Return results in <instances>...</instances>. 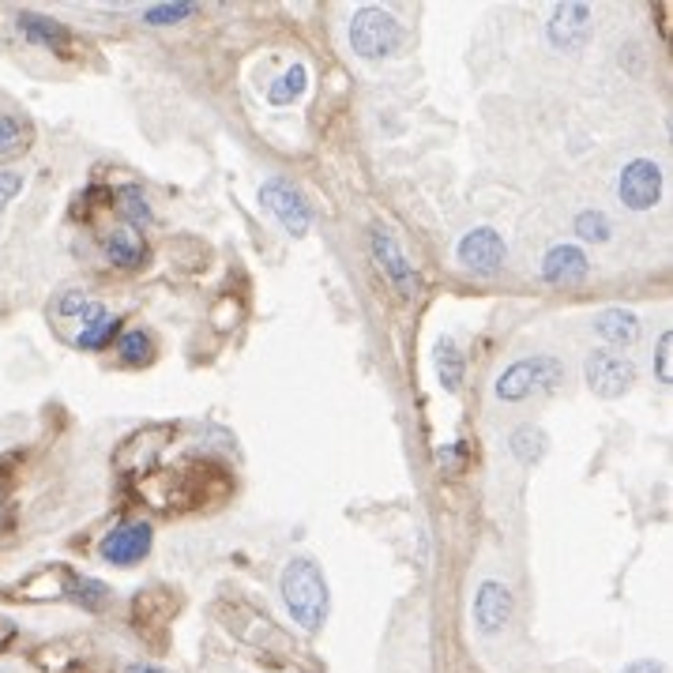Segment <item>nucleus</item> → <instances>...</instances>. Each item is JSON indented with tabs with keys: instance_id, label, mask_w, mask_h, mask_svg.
Listing matches in <instances>:
<instances>
[{
	"instance_id": "10",
	"label": "nucleus",
	"mask_w": 673,
	"mask_h": 673,
	"mask_svg": "<svg viewBox=\"0 0 673 673\" xmlns=\"http://www.w3.org/2000/svg\"><path fill=\"white\" fill-rule=\"evenodd\" d=\"M504 256H508V249H504L501 234H497L493 226H474V230L459 241V264L478 271V275H497Z\"/></svg>"
},
{
	"instance_id": "21",
	"label": "nucleus",
	"mask_w": 673,
	"mask_h": 673,
	"mask_svg": "<svg viewBox=\"0 0 673 673\" xmlns=\"http://www.w3.org/2000/svg\"><path fill=\"white\" fill-rule=\"evenodd\" d=\"M64 591L72 595V602L76 606H83V610H102L106 606V598H110V591H106V583H98V580H72L68 576V583H64Z\"/></svg>"
},
{
	"instance_id": "5",
	"label": "nucleus",
	"mask_w": 673,
	"mask_h": 673,
	"mask_svg": "<svg viewBox=\"0 0 673 673\" xmlns=\"http://www.w3.org/2000/svg\"><path fill=\"white\" fill-rule=\"evenodd\" d=\"M583 376H587V388L595 395L617 399L636 384V365L621 354H613V350H595L583 365Z\"/></svg>"
},
{
	"instance_id": "20",
	"label": "nucleus",
	"mask_w": 673,
	"mask_h": 673,
	"mask_svg": "<svg viewBox=\"0 0 673 673\" xmlns=\"http://www.w3.org/2000/svg\"><path fill=\"white\" fill-rule=\"evenodd\" d=\"M27 140H31V128L23 125L19 117H12V113H0V158L27 151Z\"/></svg>"
},
{
	"instance_id": "19",
	"label": "nucleus",
	"mask_w": 673,
	"mask_h": 673,
	"mask_svg": "<svg viewBox=\"0 0 673 673\" xmlns=\"http://www.w3.org/2000/svg\"><path fill=\"white\" fill-rule=\"evenodd\" d=\"M437 376L444 384V392H459L463 388V354L452 339H440L437 346Z\"/></svg>"
},
{
	"instance_id": "23",
	"label": "nucleus",
	"mask_w": 673,
	"mask_h": 673,
	"mask_svg": "<svg viewBox=\"0 0 673 673\" xmlns=\"http://www.w3.org/2000/svg\"><path fill=\"white\" fill-rule=\"evenodd\" d=\"M117 354L125 365H147L151 354H155V343H151V335H143V331H128L125 339L117 343Z\"/></svg>"
},
{
	"instance_id": "14",
	"label": "nucleus",
	"mask_w": 673,
	"mask_h": 673,
	"mask_svg": "<svg viewBox=\"0 0 673 673\" xmlns=\"http://www.w3.org/2000/svg\"><path fill=\"white\" fill-rule=\"evenodd\" d=\"M79 320H83V331L76 335V343L83 346V350H102V346H110V339L117 335V324H121L117 316L106 313V305H94V301L83 309Z\"/></svg>"
},
{
	"instance_id": "13",
	"label": "nucleus",
	"mask_w": 673,
	"mask_h": 673,
	"mask_svg": "<svg viewBox=\"0 0 673 673\" xmlns=\"http://www.w3.org/2000/svg\"><path fill=\"white\" fill-rule=\"evenodd\" d=\"M16 23L19 31H23V38L34 42V46L53 49V53H68V46H72V34H68V27H64L61 19L38 16V12H19Z\"/></svg>"
},
{
	"instance_id": "1",
	"label": "nucleus",
	"mask_w": 673,
	"mask_h": 673,
	"mask_svg": "<svg viewBox=\"0 0 673 673\" xmlns=\"http://www.w3.org/2000/svg\"><path fill=\"white\" fill-rule=\"evenodd\" d=\"M279 591L286 610L294 617V625H301L305 632H320L328 621V580L320 572V564L309 557H294L286 561L279 576Z\"/></svg>"
},
{
	"instance_id": "22",
	"label": "nucleus",
	"mask_w": 673,
	"mask_h": 673,
	"mask_svg": "<svg viewBox=\"0 0 673 673\" xmlns=\"http://www.w3.org/2000/svg\"><path fill=\"white\" fill-rule=\"evenodd\" d=\"M121 215H125L132 226H151V204H147V196H143V188L128 185L121 188Z\"/></svg>"
},
{
	"instance_id": "29",
	"label": "nucleus",
	"mask_w": 673,
	"mask_h": 673,
	"mask_svg": "<svg viewBox=\"0 0 673 673\" xmlns=\"http://www.w3.org/2000/svg\"><path fill=\"white\" fill-rule=\"evenodd\" d=\"M625 673H666V666L655 662V658H640V662H632Z\"/></svg>"
},
{
	"instance_id": "9",
	"label": "nucleus",
	"mask_w": 673,
	"mask_h": 673,
	"mask_svg": "<svg viewBox=\"0 0 673 673\" xmlns=\"http://www.w3.org/2000/svg\"><path fill=\"white\" fill-rule=\"evenodd\" d=\"M151 542H155V531H151L147 523H121V527H113V531L102 538L98 553H102L106 564L128 568V564L143 561V557L151 553Z\"/></svg>"
},
{
	"instance_id": "12",
	"label": "nucleus",
	"mask_w": 673,
	"mask_h": 673,
	"mask_svg": "<svg viewBox=\"0 0 673 673\" xmlns=\"http://www.w3.org/2000/svg\"><path fill=\"white\" fill-rule=\"evenodd\" d=\"M587 252L576 249V245H553L542 260V279L553 282V286H572V282L587 279Z\"/></svg>"
},
{
	"instance_id": "4",
	"label": "nucleus",
	"mask_w": 673,
	"mask_h": 673,
	"mask_svg": "<svg viewBox=\"0 0 673 673\" xmlns=\"http://www.w3.org/2000/svg\"><path fill=\"white\" fill-rule=\"evenodd\" d=\"M260 204L282 222V230H286L290 237L309 234V226H313V207L305 204L301 188H294L286 177H271V181L260 185Z\"/></svg>"
},
{
	"instance_id": "15",
	"label": "nucleus",
	"mask_w": 673,
	"mask_h": 673,
	"mask_svg": "<svg viewBox=\"0 0 673 673\" xmlns=\"http://www.w3.org/2000/svg\"><path fill=\"white\" fill-rule=\"evenodd\" d=\"M595 331L613 346H632L640 339V316L628 309H602L595 316Z\"/></svg>"
},
{
	"instance_id": "30",
	"label": "nucleus",
	"mask_w": 673,
	"mask_h": 673,
	"mask_svg": "<svg viewBox=\"0 0 673 673\" xmlns=\"http://www.w3.org/2000/svg\"><path fill=\"white\" fill-rule=\"evenodd\" d=\"M125 673H162V670H158V666H147V662H132Z\"/></svg>"
},
{
	"instance_id": "11",
	"label": "nucleus",
	"mask_w": 673,
	"mask_h": 673,
	"mask_svg": "<svg viewBox=\"0 0 673 673\" xmlns=\"http://www.w3.org/2000/svg\"><path fill=\"white\" fill-rule=\"evenodd\" d=\"M512 613H516V602H512V591L501 580H486L478 587V595H474V625H478L482 636L504 632Z\"/></svg>"
},
{
	"instance_id": "2",
	"label": "nucleus",
	"mask_w": 673,
	"mask_h": 673,
	"mask_svg": "<svg viewBox=\"0 0 673 673\" xmlns=\"http://www.w3.org/2000/svg\"><path fill=\"white\" fill-rule=\"evenodd\" d=\"M564 384V365L557 358H527V361H516L512 369H504L497 376V384H493V392L497 399L504 403H519V399H527L531 392H557Z\"/></svg>"
},
{
	"instance_id": "6",
	"label": "nucleus",
	"mask_w": 673,
	"mask_h": 673,
	"mask_svg": "<svg viewBox=\"0 0 673 673\" xmlns=\"http://www.w3.org/2000/svg\"><path fill=\"white\" fill-rule=\"evenodd\" d=\"M595 34V16L587 4H557L549 16V46L561 53H580Z\"/></svg>"
},
{
	"instance_id": "17",
	"label": "nucleus",
	"mask_w": 673,
	"mask_h": 673,
	"mask_svg": "<svg viewBox=\"0 0 673 673\" xmlns=\"http://www.w3.org/2000/svg\"><path fill=\"white\" fill-rule=\"evenodd\" d=\"M309 87V72H305V64H294V68H286L271 87H267V102H275V106H290V102H298L301 94Z\"/></svg>"
},
{
	"instance_id": "8",
	"label": "nucleus",
	"mask_w": 673,
	"mask_h": 673,
	"mask_svg": "<svg viewBox=\"0 0 673 673\" xmlns=\"http://www.w3.org/2000/svg\"><path fill=\"white\" fill-rule=\"evenodd\" d=\"M373 256H376V264H380V271H384V279L395 286L399 298H414V294H418L414 264H410L407 252L399 249V241H395L388 230H373Z\"/></svg>"
},
{
	"instance_id": "25",
	"label": "nucleus",
	"mask_w": 673,
	"mask_h": 673,
	"mask_svg": "<svg viewBox=\"0 0 673 673\" xmlns=\"http://www.w3.org/2000/svg\"><path fill=\"white\" fill-rule=\"evenodd\" d=\"M196 12V4H155V8H147L143 19L151 23V27H170V23H181Z\"/></svg>"
},
{
	"instance_id": "28",
	"label": "nucleus",
	"mask_w": 673,
	"mask_h": 673,
	"mask_svg": "<svg viewBox=\"0 0 673 673\" xmlns=\"http://www.w3.org/2000/svg\"><path fill=\"white\" fill-rule=\"evenodd\" d=\"M91 305V298L83 290H68L61 301H57V316H83V309Z\"/></svg>"
},
{
	"instance_id": "27",
	"label": "nucleus",
	"mask_w": 673,
	"mask_h": 673,
	"mask_svg": "<svg viewBox=\"0 0 673 673\" xmlns=\"http://www.w3.org/2000/svg\"><path fill=\"white\" fill-rule=\"evenodd\" d=\"M19 192H23V173L16 170H0V211L16 200Z\"/></svg>"
},
{
	"instance_id": "7",
	"label": "nucleus",
	"mask_w": 673,
	"mask_h": 673,
	"mask_svg": "<svg viewBox=\"0 0 673 673\" xmlns=\"http://www.w3.org/2000/svg\"><path fill=\"white\" fill-rule=\"evenodd\" d=\"M617 196L621 204L632 207V211H651L662 196V170L658 162L651 158H632L625 170H621V181H617Z\"/></svg>"
},
{
	"instance_id": "24",
	"label": "nucleus",
	"mask_w": 673,
	"mask_h": 673,
	"mask_svg": "<svg viewBox=\"0 0 673 673\" xmlns=\"http://www.w3.org/2000/svg\"><path fill=\"white\" fill-rule=\"evenodd\" d=\"M576 234L583 237V241H598V245H602V241H610V219H606V215H602V211H583L580 219H576Z\"/></svg>"
},
{
	"instance_id": "26",
	"label": "nucleus",
	"mask_w": 673,
	"mask_h": 673,
	"mask_svg": "<svg viewBox=\"0 0 673 673\" xmlns=\"http://www.w3.org/2000/svg\"><path fill=\"white\" fill-rule=\"evenodd\" d=\"M673 335L666 331L662 339H658V354H655V373L662 384H673Z\"/></svg>"
},
{
	"instance_id": "18",
	"label": "nucleus",
	"mask_w": 673,
	"mask_h": 673,
	"mask_svg": "<svg viewBox=\"0 0 673 673\" xmlns=\"http://www.w3.org/2000/svg\"><path fill=\"white\" fill-rule=\"evenodd\" d=\"M106 252L117 267H136L143 260V241L140 234H132L128 226H117L110 237H106Z\"/></svg>"
},
{
	"instance_id": "16",
	"label": "nucleus",
	"mask_w": 673,
	"mask_h": 673,
	"mask_svg": "<svg viewBox=\"0 0 673 673\" xmlns=\"http://www.w3.org/2000/svg\"><path fill=\"white\" fill-rule=\"evenodd\" d=\"M508 448H512V455H516L519 463L534 467V463L549 452V437L538 425H519L516 433H512V440H508Z\"/></svg>"
},
{
	"instance_id": "3",
	"label": "nucleus",
	"mask_w": 673,
	"mask_h": 673,
	"mask_svg": "<svg viewBox=\"0 0 673 673\" xmlns=\"http://www.w3.org/2000/svg\"><path fill=\"white\" fill-rule=\"evenodd\" d=\"M350 46L358 57L365 61H380V57H392L403 46V27L392 12L384 8H361L350 19Z\"/></svg>"
},
{
	"instance_id": "31",
	"label": "nucleus",
	"mask_w": 673,
	"mask_h": 673,
	"mask_svg": "<svg viewBox=\"0 0 673 673\" xmlns=\"http://www.w3.org/2000/svg\"><path fill=\"white\" fill-rule=\"evenodd\" d=\"M0 673H4V670H0Z\"/></svg>"
}]
</instances>
